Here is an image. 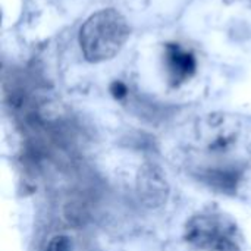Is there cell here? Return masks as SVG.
I'll list each match as a JSON object with an SVG mask.
<instances>
[{
    "mask_svg": "<svg viewBox=\"0 0 251 251\" xmlns=\"http://www.w3.org/2000/svg\"><path fill=\"white\" fill-rule=\"evenodd\" d=\"M190 244L203 251H240L241 240L237 226L218 213L194 216L185 229Z\"/></svg>",
    "mask_w": 251,
    "mask_h": 251,
    "instance_id": "7a4b0ae2",
    "label": "cell"
},
{
    "mask_svg": "<svg viewBox=\"0 0 251 251\" xmlns=\"http://www.w3.org/2000/svg\"><path fill=\"white\" fill-rule=\"evenodd\" d=\"M169 68L176 79L187 78L194 69V59L178 47H172L169 53Z\"/></svg>",
    "mask_w": 251,
    "mask_h": 251,
    "instance_id": "3957f363",
    "label": "cell"
},
{
    "mask_svg": "<svg viewBox=\"0 0 251 251\" xmlns=\"http://www.w3.org/2000/svg\"><path fill=\"white\" fill-rule=\"evenodd\" d=\"M71 250V243L68 237H54L50 243L46 251H69Z\"/></svg>",
    "mask_w": 251,
    "mask_h": 251,
    "instance_id": "277c9868",
    "label": "cell"
},
{
    "mask_svg": "<svg viewBox=\"0 0 251 251\" xmlns=\"http://www.w3.org/2000/svg\"><path fill=\"white\" fill-rule=\"evenodd\" d=\"M129 35V26L125 18L113 10H100L94 13L81 28L79 43L84 56L91 62H100L113 57Z\"/></svg>",
    "mask_w": 251,
    "mask_h": 251,
    "instance_id": "6da1fadb",
    "label": "cell"
}]
</instances>
